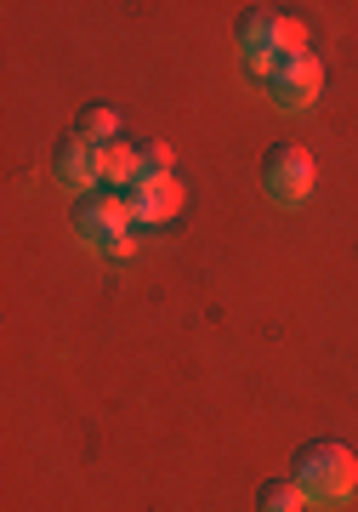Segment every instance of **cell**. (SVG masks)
<instances>
[{"label":"cell","instance_id":"1","mask_svg":"<svg viewBox=\"0 0 358 512\" xmlns=\"http://www.w3.org/2000/svg\"><path fill=\"white\" fill-rule=\"evenodd\" d=\"M296 484H302L307 501L319 507H341L358 495V461L347 444H307L296 456Z\"/></svg>","mask_w":358,"mask_h":512},{"label":"cell","instance_id":"2","mask_svg":"<svg viewBox=\"0 0 358 512\" xmlns=\"http://www.w3.org/2000/svg\"><path fill=\"white\" fill-rule=\"evenodd\" d=\"M74 234L103 256L137 251V239H131V211H126V200H114V194H86V200L74 205Z\"/></svg>","mask_w":358,"mask_h":512},{"label":"cell","instance_id":"3","mask_svg":"<svg viewBox=\"0 0 358 512\" xmlns=\"http://www.w3.org/2000/svg\"><path fill=\"white\" fill-rule=\"evenodd\" d=\"M324 92V69H319V57L313 52H285L279 63L268 69V97L279 103V109H313Z\"/></svg>","mask_w":358,"mask_h":512},{"label":"cell","instance_id":"4","mask_svg":"<svg viewBox=\"0 0 358 512\" xmlns=\"http://www.w3.org/2000/svg\"><path fill=\"white\" fill-rule=\"evenodd\" d=\"M262 183H268V194L279 205H302L307 194H313V183H319V165H313V154L296 143H279L268 154V165H262Z\"/></svg>","mask_w":358,"mask_h":512},{"label":"cell","instance_id":"5","mask_svg":"<svg viewBox=\"0 0 358 512\" xmlns=\"http://www.w3.org/2000/svg\"><path fill=\"white\" fill-rule=\"evenodd\" d=\"M239 52L251 69L268 74L279 57H285V35H279V12H245L239 18Z\"/></svg>","mask_w":358,"mask_h":512},{"label":"cell","instance_id":"6","mask_svg":"<svg viewBox=\"0 0 358 512\" xmlns=\"http://www.w3.org/2000/svg\"><path fill=\"white\" fill-rule=\"evenodd\" d=\"M52 171H57V183H63V188H74V194H91V183H103V165H97V148H91L86 137H63V143H57Z\"/></svg>","mask_w":358,"mask_h":512},{"label":"cell","instance_id":"7","mask_svg":"<svg viewBox=\"0 0 358 512\" xmlns=\"http://www.w3.org/2000/svg\"><path fill=\"white\" fill-rule=\"evenodd\" d=\"M126 211L131 222H165L182 211V183L177 177H160V183H131L126 188Z\"/></svg>","mask_w":358,"mask_h":512},{"label":"cell","instance_id":"8","mask_svg":"<svg viewBox=\"0 0 358 512\" xmlns=\"http://www.w3.org/2000/svg\"><path fill=\"white\" fill-rule=\"evenodd\" d=\"M97 165H103V183H114L120 194H126V188L137 183V171H143V148H126L120 137H114V143L97 148Z\"/></svg>","mask_w":358,"mask_h":512},{"label":"cell","instance_id":"9","mask_svg":"<svg viewBox=\"0 0 358 512\" xmlns=\"http://www.w3.org/2000/svg\"><path fill=\"white\" fill-rule=\"evenodd\" d=\"M256 512H307V495L296 478H268L256 490Z\"/></svg>","mask_w":358,"mask_h":512},{"label":"cell","instance_id":"10","mask_svg":"<svg viewBox=\"0 0 358 512\" xmlns=\"http://www.w3.org/2000/svg\"><path fill=\"white\" fill-rule=\"evenodd\" d=\"M74 137H86L91 148L114 143V137H120V114H114V109H86V114H80V126H74Z\"/></svg>","mask_w":358,"mask_h":512},{"label":"cell","instance_id":"11","mask_svg":"<svg viewBox=\"0 0 358 512\" xmlns=\"http://www.w3.org/2000/svg\"><path fill=\"white\" fill-rule=\"evenodd\" d=\"M160 177H171V148L143 143V171H137V183H160Z\"/></svg>","mask_w":358,"mask_h":512}]
</instances>
